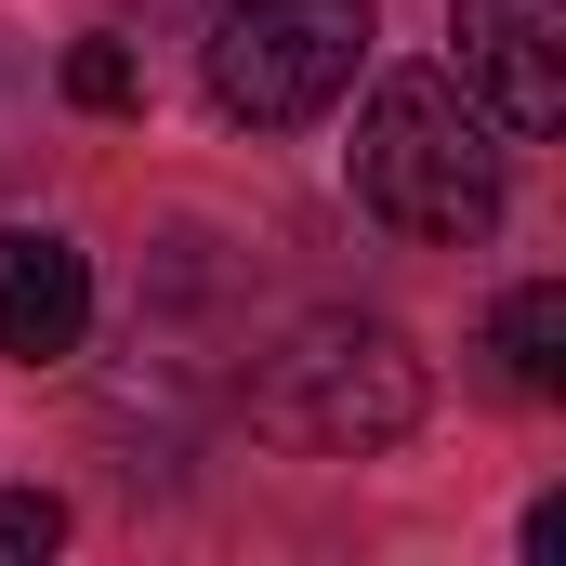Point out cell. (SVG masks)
<instances>
[{
    "mask_svg": "<svg viewBox=\"0 0 566 566\" xmlns=\"http://www.w3.org/2000/svg\"><path fill=\"white\" fill-rule=\"evenodd\" d=\"M356 198L396 224V238H488L501 224V185H514V133L434 80V66H396L369 106H356V145H343Z\"/></svg>",
    "mask_w": 566,
    "mask_h": 566,
    "instance_id": "1",
    "label": "cell"
},
{
    "mask_svg": "<svg viewBox=\"0 0 566 566\" xmlns=\"http://www.w3.org/2000/svg\"><path fill=\"white\" fill-rule=\"evenodd\" d=\"M422 356H409V329L396 316H303L277 356H264V434L290 448H329V461H369V448H396V434L422 422Z\"/></svg>",
    "mask_w": 566,
    "mask_h": 566,
    "instance_id": "2",
    "label": "cell"
},
{
    "mask_svg": "<svg viewBox=\"0 0 566 566\" xmlns=\"http://www.w3.org/2000/svg\"><path fill=\"white\" fill-rule=\"evenodd\" d=\"M211 106L251 133H303L369 66V0H224L211 13Z\"/></svg>",
    "mask_w": 566,
    "mask_h": 566,
    "instance_id": "3",
    "label": "cell"
},
{
    "mask_svg": "<svg viewBox=\"0 0 566 566\" xmlns=\"http://www.w3.org/2000/svg\"><path fill=\"white\" fill-rule=\"evenodd\" d=\"M448 40H461V93L514 145L566 119V0H448Z\"/></svg>",
    "mask_w": 566,
    "mask_h": 566,
    "instance_id": "4",
    "label": "cell"
},
{
    "mask_svg": "<svg viewBox=\"0 0 566 566\" xmlns=\"http://www.w3.org/2000/svg\"><path fill=\"white\" fill-rule=\"evenodd\" d=\"M93 329V251L53 224H0V356H80Z\"/></svg>",
    "mask_w": 566,
    "mask_h": 566,
    "instance_id": "5",
    "label": "cell"
},
{
    "mask_svg": "<svg viewBox=\"0 0 566 566\" xmlns=\"http://www.w3.org/2000/svg\"><path fill=\"white\" fill-rule=\"evenodd\" d=\"M488 356H501V382H514V396H566V290H554V277L501 290Z\"/></svg>",
    "mask_w": 566,
    "mask_h": 566,
    "instance_id": "6",
    "label": "cell"
},
{
    "mask_svg": "<svg viewBox=\"0 0 566 566\" xmlns=\"http://www.w3.org/2000/svg\"><path fill=\"white\" fill-rule=\"evenodd\" d=\"M53 80H66V106H93V119H133V106H145V66H133V40H80V53H66Z\"/></svg>",
    "mask_w": 566,
    "mask_h": 566,
    "instance_id": "7",
    "label": "cell"
},
{
    "mask_svg": "<svg viewBox=\"0 0 566 566\" xmlns=\"http://www.w3.org/2000/svg\"><path fill=\"white\" fill-rule=\"evenodd\" d=\"M66 541V501L53 488H0V554H53Z\"/></svg>",
    "mask_w": 566,
    "mask_h": 566,
    "instance_id": "8",
    "label": "cell"
},
{
    "mask_svg": "<svg viewBox=\"0 0 566 566\" xmlns=\"http://www.w3.org/2000/svg\"><path fill=\"white\" fill-rule=\"evenodd\" d=\"M13 145H27V66L0 53V158H13Z\"/></svg>",
    "mask_w": 566,
    "mask_h": 566,
    "instance_id": "9",
    "label": "cell"
},
{
    "mask_svg": "<svg viewBox=\"0 0 566 566\" xmlns=\"http://www.w3.org/2000/svg\"><path fill=\"white\" fill-rule=\"evenodd\" d=\"M119 13H185V0H119Z\"/></svg>",
    "mask_w": 566,
    "mask_h": 566,
    "instance_id": "10",
    "label": "cell"
}]
</instances>
